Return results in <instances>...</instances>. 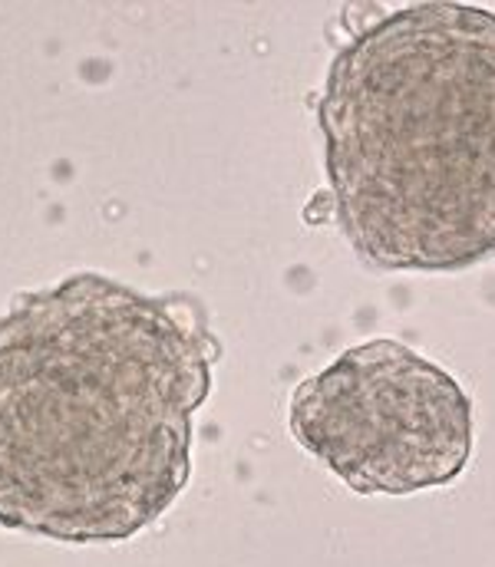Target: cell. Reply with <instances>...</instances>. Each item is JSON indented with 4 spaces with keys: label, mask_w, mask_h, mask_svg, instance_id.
<instances>
[{
    "label": "cell",
    "mask_w": 495,
    "mask_h": 567,
    "mask_svg": "<svg viewBox=\"0 0 495 567\" xmlns=\"http://www.w3.org/2000/svg\"><path fill=\"white\" fill-rule=\"evenodd\" d=\"M221 357L195 300L83 271L0 317V528L120 545L192 475Z\"/></svg>",
    "instance_id": "6da1fadb"
},
{
    "label": "cell",
    "mask_w": 495,
    "mask_h": 567,
    "mask_svg": "<svg viewBox=\"0 0 495 567\" xmlns=\"http://www.w3.org/2000/svg\"><path fill=\"white\" fill-rule=\"evenodd\" d=\"M333 218L373 271L495 258V10L430 0L333 53L318 96Z\"/></svg>",
    "instance_id": "7a4b0ae2"
},
{
    "label": "cell",
    "mask_w": 495,
    "mask_h": 567,
    "mask_svg": "<svg viewBox=\"0 0 495 567\" xmlns=\"http://www.w3.org/2000/svg\"><path fill=\"white\" fill-rule=\"evenodd\" d=\"M288 423L357 495H420L473 458V400L453 373L400 340L343 350L291 393Z\"/></svg>",
    "instance_id": "3957f363"
}]
</instances>
